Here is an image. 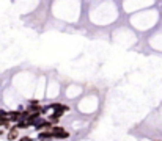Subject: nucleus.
<instances>
[{
    "mask_svg": "<svg viewBox=\"0 0 162 141\" xmlns=\"http://www.w3.org/2000/svg\"><path fill=\"white\" fill-rule=\"evenodd\" d=\"M16 136H17V129H13L10 133H8V138H10V140H14Z\"/></svg>",
    "mask_w": 162,
    "mask_h": 141,
    "instance_id": "f257e3e1",
    "label": "nucleus"
},
{
    "mask_svg": "<svg viewBox=\"0 0 162 141\" xmlns=\"http://www.w3.org/2000/svg\"><path fill=\"white\" fill-rule=\"evenodd\" d=\"M19 141H30V138H22V140H19Z\"/></svg>",
    "mask_w": 162,
    "mask_h": 141,
    "instance_id": "f03ea898",
    "label": "nucleus"
}]
</instances>
